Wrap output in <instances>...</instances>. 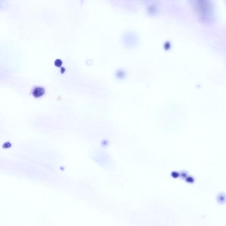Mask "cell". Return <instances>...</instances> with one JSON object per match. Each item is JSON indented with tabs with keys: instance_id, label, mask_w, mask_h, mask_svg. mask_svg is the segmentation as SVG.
Returning a JSON list of instances; mask_svg holds the SVG:
<instances>
[{
	"instance_id": "obj_1",
	"label": "cell",
	"mask_w": 226,
	"mask_h": 226,
	"mask_svg": "<svg viewBox=\"0 0 226 226\" xmlns=\"http://www.w3.org/2000/svg\"><path fill=\"white\" fill-rule=\"evenodd\" d=\"M45 92V89L42 86H35L32 90V94L36 97L42 96Z\"/></svg>"
},
{
	"instance_id": "obj_2",
	"label": "cell",
	"mask_w": 226,
	"mask_h": 226,
	"mask_svg": "<svg viewBox=\"0 0 226 226\" xmlns=\"http://www.w3.org/2000/svg\"><path fill=\"white\" fill-rule=\"evenodd\" d=\"M54 63H55V66H57V67H60L62 66V61L61 59H57L55 60Z\"/></svg>"
},
{
	"instance_id": "obj_3",
	"label": "cell",
	"mask_w": 226,
	"mask_h": 226,
	"mask_svg": "<svg viewBox=\"0 0 226 226\" xmlns=\"http://www.w3.org/2000/svg\"><path fill=\"white\" fill-rule=\"evenodd\" d=\"M61 70L62 73H63L65 71V68H64V67H62Z\"/></svg>"
}]
</instances>
